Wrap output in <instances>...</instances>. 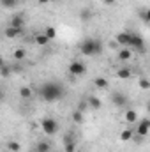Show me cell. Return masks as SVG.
<instances>
[{
  "mask_svg": "<svg viewBox=\"0 0 150 152\" xmlns=\"http://www.w3.org/2000/svg\"><path fill=\"white\" fill-rule=\"evenodd\" d=\"M34 41H36V44H39V46H46V44L50 42V39L46 37L44 32H42V34H36V36H34Z\"/></svg>",
  "mask_w": 150,
  "mask_h": 152,
  "instance_id": "cell-16",
  "label": "cell"
},
{
  "mask_svg": "<svg viewBox=\"0 0 150 152\" xmlns=\"http://www.w3.org/2000/svg\"><path fill=\"white\" fill-rule=\"evenodd\" d=\"M87 108H90V106H88V101H79V103H78V108H76V110H79V112H85Z\"/></svg>",
  "mask_w": 150,
  "mask_h": 152,
  "instance_id": "cell-28",
  "label": "cell"
},
{
  "mask_svg": "<svg viewBox=\"0 0 150 152\" xmlns=\"http://www.w3.org/2000/svg\"><path fill=\"white\" fill-rule=\"evenodd\" d=\"M69 73L73 76H83L87 73V66L83 62H79V60H73L69 64Z\"/></svg>",
  "mask_w": 150,
  "mask_h": 152,
  "instance_id": "cell-5",
  "label": "cell"
},
{
  "mask_svg": "<svg viewBox=\"0 0 150 152\" xmlns=\"http://www.w3.org/2000/svg\"><path fill=\"white\" fill-rule=\"evenodd\" d=\"M94 85H95L99 90H104V88H108V80H106V78H103V76H99V78H95Z\"/></svg>",
  "mask_w": 150,
  "mask_h": 152,
  "instance_id": "cell-18",
  "label": "cell"
},
{
  "mask_svg": "<svg viewBox=\"0 0 150 152\" xmlns=\"http://www.w3.org/2000/svg\"><path fill=\"white\" fill-rule=\"evenodd\" d=\"M23 23H25V20H23L21 14H14V16L11 18V27H20V28H23Z\"/></svg>",
  "mask_w": 150,
  "mask_h": 152,
  "instance_id": "cell-13",
  "label": "cell"
},
{
  "mask_svg": "<svg viewBox=\"0 0 150 152\" xmlns=\"http://www.w3.org/2000/svg\"><path fill=\"white\" fill-rule=\"evenodd\" d=\"M125 120H127L129 124L136 122V120H138V113H136V110H125Z\"/></svg>",
  "mask_w": 150,
  "mask_h": 152,
  "instance_id": "cell-20",
  "label": "cell"
},
{
  "mask_svg": "<svg viewBox=\"0 0 150 152\" xmlns=\"http://www.w3.org/2000/svg\"><path fill=\"white\" fill-rule=\"evenodd\" d=\"M133 136H134V131L133 129H124L120 133V140L122 142H129V140H133Z\"/></svg>",
  "mask_w": 150,
  "mask_h": 152,
  "instance_id": "cell-19",
  "label": "cell"
},
{
  "mask_svg": "<svg viewBox=\"0 0 150 152\" xmlns=\"http://www.w3.org/2000/svg\"><path fill=\"white\" fill-rule=\"evenodd\" d=\"M74 138H73V133H67L66 136H64V143H67V142H73Z\"/></svg>",
  "mask_w": 150,
  "mask_h": 152,
  "instance_id": "cell-30",
  "label": "cell"
},
{
  "mask_svg": "<svg viewBox=\"0 0 150 152\" xmlns=\"http://www.w3.org/2000/svg\"><path fill=\"white\" fill-rule=\"evenodd\" d=\"M41 127H42V133H46L48 136H51V134H55V133H58V122L55 120V118H51V117H44V118H41Z\"/></svg>",
  "mask_w": 150,
  "mask_h": 152,
  "instance_id": "cell-3",
  "label": "cell"
},
{
  "mask_svg": "<svg viewBox=\"0 0 150 152\" xmlns=\"http://www.w3.org/2000/svg\"><path fill=\"white\" fill-rule=\"evenodd\" d=\"M111 103L117 106V108H125L129 104V99L124 92H113L111 94Z\"/></svg>",
  "mask_w": 150,
  "mask_h": 152,
  "instance_id": "cell-4",
  "label": "cell"
},
{
  "mask_svg": "<svg viewBox=\"0 0 150 152\" xmlns=\"http://www.w3.org/2000/svg\"><path fill=\"white\" fill-rule=\"evenodd\" d=\"M131 57H133L131 48H122V50L118 51V60H120V62H127V60H131Z\"/></svg>",
  "mask_w": 150,
  "mask_h": 152,
  "instance_id": "cell-10",
  "label": "cell"
},
{
  "mask_svg": "<svg viewBox=\"0 0 150 152\" xmlns=\"http://www.w3.org/2000/svg\"><path fill=\"white\" fill-rule=\"evenodd\" d=\"M103 2H104L106 5H115V2H117V0H103Z\"/></svg>",
  "mask_w": 150,
  "mask_h": 152,
  "instance_id": "cell-31",
  "label": "cell"
},
{
  "mask_svg": "<svg viewBox=\"0 0 150 152\" xmlns=\"http://www.w3.org/2000/svg\"><path fill=\"white\" fill-rule=\"evenodd\" d=\"M87 101H88V106H90L92 110H99V108L103 106L101 99H99V97H95V96H90V97H88Z\"/></svg>",
  "mask_w": 150,
  "mask_h": 152,
  "instance_id": "cell-12",
  "label": "cell"
},
{
  "mask_svg": "<svg viewBox=\"0 0 150 152\" xmlns=\"http://www.w3.org/2000/svg\"><path fill=\"white\" fill-rule=\"evenodd\" d=\"M64 94H66V90H64L62 83H57V81H46L39 87V96L48 103L60 101L64 97Z\"/></svg>",
  "mask_w": 150,
  "mask_h": 152,
  "instance_id": "cell-1",
  "label": "cell"
},
{
  "mask_svg": "<svg viewBox=\"0 0 150 152\" xmlns=\"http://www.w3.org/2000/svg\"><path fill=\"white\" fill-rule=\"evenodd\" d=\"M51 2H57V0H51Z\"/></svg>",
  "mask_w": 150,
  "mask_h": 152,
  "instance_id": "cell-35",
  "label": "cell"
},
{
  "mask_svg": "<svg viewBox=\"0 0 150 152\" xmlns=\"http://www.w3.org/2000/svg\"><path fill=\"white\" fill-rule=\"evenodd\" d=\"M150 133V118H141V122L136 127V134L140 136H147Z\"/></svg>",
  "mask_w": 150,
  "mask_h": 152,
  "instance_id": "cell-8",
  "label": "cell"
},
{
  "mask_svg": "<svg viewBox=\"0 0 150 152\" xmlns=\"http://www.w3.org/2000/svg\"><path fill=\"white\" fill-rule=\"evenodd\" d=\"M147 112H149V115H150V101L147 103Z\"/></svg>",
  "mask_w": 150,
  "mask_h": 152,
  "instance_id": "cell-33",
  "label": "cell"
},
{
  "mask_svg": "<svg viewBox=\"0 0 150 152\" xmlns=\"http://www.w3.org/2000/svg\"><path fill=\"white\" fill-rule=\"evenodd\" d=\"M131 48L136 50V51H140V53H145V41H143V37L138 36V34H134L133 41H131Z\"/></svg>",
  "mask_w": 150,
  "mask_h": 152,
  "instance_id": "cell-7",
  "label": "cell"
},
{
  "mask_svg": "<svg viewBox=\"0 0 150 152\" xmlns=\"http://www.w3.org/2000/svg\"><path fill=\"white\" fill-rule=\"evenodd\" d=\"M20 96H21L23 99H30V97H32V88H30V87H21V88H20Z\"/></svg>",
  "mask_w": 150,
  "mask_h": 152,
  "instance_id": "cell-22",
  "label": "cell"
},
{
  "mask_svg": "<svg viewBox=\"0 0 150 152\" xmlns=\"http://www.w3.org/2000/svg\"><path fill=\"white\" fill-rule=\"evenodd\" d=\"M138 85H140V88H141V90H150V80H149V78H145V76H141V78H140Z\"/></svg>",
  "mask_w": 150,
  "mask_h": 152,
  "instance_id": "cell-23",
  "label": "cell"
},
{
  "mask_svg": "<svg viewBox=\"0 0 150 152\" xmlns=\"http://www.w3.org/2000/svg\"><path fill=\"white\" fill-rule=\"evenodd\" d=\"M76 151V142H67V143H64V152H74Z\"/></svg>",
  "mask_w": 150,
  "mask_h": 152,
  "instance_id": "cell-25",
  "label": "cell"
},
{
  "mask_svg": "<svg viewBox=\"0 0 150 152\" xmlns=\"http://www.w3.org/2000/svg\"><path fill=\"white\" fill-rule=\"evenodd\" d=\"M7 149H9L11 152H20V151H21V143H20V142L11 140V142L7 143Z\"/></svg>",
  "mask_w": 150,
  "mask_h": 152,
  "instance_id": "cell-21",
  "label": "cell"
},
{
  "mask_svg": "<svg viewBox=\"0 0 150 152\" xmlns=\"http://www.w3.org/2000/svg\"><path fill=\"white\" fill-rule=\"evenodd\" d=\"M140 16H141V20H143V21L150 23V9H145V11H141V12H140Z\"/></svg>",
  "mask_w": 150,
  "mask_h": 152,
  "instance_id": "cell-26",
  "label": "cell"
},
{
  "mask_svg": "<svg viewBox=\"0 0 150 152\" xmlns=\"http://www.w3.org/2000/svg\"><path fill=\"white\" fill-rule=\"evenodd\" d=\"M133 32H120L117 34V44H120L122 48H131V41H133Z\"/></svg>",
  "mask_w": 150,
  "mask_h": 152,
  "instance_id": "cell-6",
  "label": "cell"
},
{
  "mask_svg": "<svg viewBox=\"0 0 150 152\" xmlns=\"http://www.w3.org/2000/svg\"><path fill=\"white\" fill-rule=\"evenodd\" d=\"M44 34H46V37L50 39V41H51V39H55V37H57V30H55L53 27H46V30H44Z\"/></svg>",
  "mask_w": 150,
  "mask_h": 152,
  "instance_id": "cell-24",
  "label": "cell"
},
{
  "mask_svg": "<svg viewBox=\"0 0 150 152\" xmlns=\"http://www.w3.org/2000/svg\"><path fill=\"white\" fill-rule=\"evenodd\" d=\"M11 75V67L7 64H2V78H9Z\"/></svg>",
  "mask_w": 150,
  "mask_h": 152,
  "instance_id": "cell-27",
  "label": "cell"
},
{
  "mask_svg": "<svg viewBox=\"0 0 150 152\" xmlns=\"http://www.w3.org/2000/svg\"><path fill=\"white\" fill-rule=\"evenodd\" d=\"M39 4H42V5H44V4H48V2H51V0H37Z\"/></svg>",
  "mask_w": 150,
  "mask_h": 152,
  "instance_id": "cell-32",
  "label": "cell"
},
{
  "mask_svg": "<svg viewBox=\"0 0 150 152\" xmlns=\"http://www.w3.org/2000/svg\"><path fill=\"white\" fill-rule=\"evenodd\" d=\"M79 51L85 55V57H95V55H101L103 53V42L99 39H85L81 44H79Z\"/></svg>",
  "mask_w": 150,
  "mask_h": 152,
  "instance_id": "cell-2",
  "label": "cell"
},
{
  "mask_svg": "<svg viewBox=\"0 0 150 152\" xmlns=\"http://www.w3.org/2000/svg\"><path fill=\"white\" fill-rule=\"evenodd\" d=\"M23 34V28H20V27H7L5 30H4V36L7 39H14V37H20Z\"/></svg>",
  "mask_w": 150,
  "mask_h": 152,
  "instance_id": "cell-9",
  "label": "cell"
},
{
  "mask_svg": "<svg viewBox=\"0 0 150 152\" xmlns=\"http://www.w3.org/2000/svg\"><path fill=\"white\" fill-rule=\"evenodd\" d=\"M28 152H37V151H36V147H34V149H30Z\"/></svg>",
  "mask_w": 150,
  "mask_h": 152,
  "instance_id": "cell-34",
  "label": "cell"
},
{
  "mask_svg": "<svg viewBox=\"0 0 150 152\" xmlns=\"http://www.w3.org/2000/svg\"><path fill=\"white\" fill-rule=\"evenodd\" d=\"M71 118H73V122H74V124H81V122L85 120V113H83V112H79V110H74V112L71 113Z\"/></svg>",
  "mask_w": 150,
  "mask_h": 152,
  "instance_id": "cell-17",
  "label": "cell"
},
{
  "mask_svg": "<svg viewBox=\"0 0 150 152\" xmlns=\"http://www.w3.org/2000/svg\"><path fill=\"white\" fill-rule=\"evenodd\" d=\"M12 58H14L16 62H21V60H25V58H27V50H25V48H18V50H14V53H12Z\"/></svg>",
  "mask_w": 150,
  "mask_h": 152,
  "instance_id": "cell-11",
  "label": "cell"
},
{
  "mask_svg": "<svg viewBox=\"0 0 150 152\" xmlns=\"http://www.w3.org/2000/svg\"><path fill=\"white\" fill-rule=\"evenodd\" d=\"M36 151L37 152H50L51 151V143L50 142H37V145H36Z\"/></svg>",
  "mask_w": 150,
  "mask_h": 152,
  "instance_id": "cell-15",
  "label": "cell"
},
{
  "mask_svg": "<svg viewBox=\"0 0 150 152\" xmlns=\"http://www.w3.org/2000/svg\"><path fill=\"white\" fill-rule=\"evenodd\" d=\"M131 75H133V71L129 67H122V69L117 71V78H120V80H129Z\"/></svg>",
  "mask_w": 150,
  "mask_h": 152,
  "instance_id": "cell-14",
  "label": "cell"
},
{
  "mask_svg": "<svg viewBox=\"0 0 150 152\" xmlns=\"http://www.w3.org/2000/svg\"><path fill=\"white\" fill-rule=\"evenodd\" d=\"M16 2H18V0H2V5L9 9V7H14V5H16Z\"/></svg>",
  "mask_w": 150,
  "mask_h": 152,
  "instance_id": "cell-29",
  "label": "cell"
}]
</instances>
